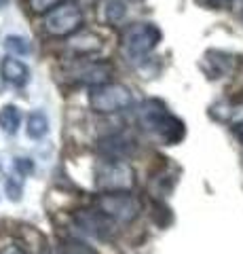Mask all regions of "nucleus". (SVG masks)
<instances>
[{"label": "nucleus", "instance_id": "nucleus-9", "mask_svg": "<svg viewBox=\"0 0 243 254\" xmlns=\"http://www.w3.org/2000/svg\"><path fill=\"white\" fill-rule=\"evenodd\" d=\"M74 220L81 227V231L96 237V240L106 242L114 235V220H110L99 210H78L74 214Z\"/></svg>", "mask_w": 243, "mask_h": 254}, {"label": "nucleus", "instance_id": "nucleus-5", "mask_svg": "<svg viewBox=\"0 0 243 254\" xmlns=\"http://www.w3.org/2000/svg\"><path fill=\"white\" fill-rule=\"evenodd\" d=\"M83 26V11L76 2H64L59 4L57 9H53L45 15V21H43V30L45 34L49 36H57V38H64L78 32Z\"/></svg>", "mask_w": 243, "mask_h": 254}, {"label": "nucleus", "instance_id": "nucleus-14", "mask_svg": "<svg viewBox=\"0 0 243 254\" xmlns=\"http://www.w3.org/2000/svg\"><path fill=\"white\" fill-rule=\"evenodd\" d=\"M19 123H21V113H19L17 106L6 104V106L0 108V129L4 133H9V136L17 133Z\"/></svg>", "mask_w": 243, "mask_h": 254}, {"label": "nucleus", "instance_id": "nucleus-13", "mask_svg": "<svg viewBox=\"0 0 243 254\" xmlns=\"http://www.w3.org/2000/svg\"><path fill=\"white\" fill-rule=\"evenodd\" d=\"M47 131H49V119L43 110H34V113H30L28 117V127H26V133L28 138L32 140H41L47 136Z\"/></svg>", "mask_w": 243, "mask_h": 254}, {"label": "nucleus", "instance_id": "nucleus-21", "mask_svg": "<svg viewBox=\"0 0 243 254\" xmlns=\"http://www.w3.org/2000/svg\"><path fill=\"white\" fill-rule=\"evenodd\" d=\"M0 254H28L26 250L21 248V246H15V244H9V246H4L2 250H0Z\"/></svg>", "mask_w": 243, "mask_h": 254}, {"label": "nucleus", "instance_id": "nucleus-2", "mask_svg": "<svg viewBox=\"0 0 243 254\" xmlns=\"http://www.w3.org/2000/svg\"><path fill=\"white\" fill-rule=\"evenodd\" d=\"M161 38L163 34L159 26L150 21H136L121 32V49L129 62H140L156 49Z\"/></svg>", "mask_w": 243, "mask_h": 254}, {"label": "nucleus", "instance_id": "nucleus-6", "mask_svg": "<svg viewBox=\"0 0 243 254\" xmlns=\"http://www.w3.org/2000/svg\"><path fill=\"white\" fill-rule=\"evenodd\" d=\"M133 170L123 161H101L96 170V185L106 190V193H114V190H127L133 187Z\"/></svg>", "mask_w": 243, "mask_h": 254}, {"label": "nucleus", "instance_id": "nucleus-15", "mask_svg": "<svg viewBox=\"0 0 243 254\" xmlns=\"http://www.w3.org/2000/svg\"><path fill=\"white\" fill-rule=\"evenodd\" d=\"M61 252L64 254H97L89 244L81 242L78 237H68V240H64V244H61Z\"/></svg>", "mask_w": 243, "mask_h": 254}, {"label": "nucleus", "instance_id": "nucleus-4", "mask_svg": "<svg viewBox=\"0 0 243 254\" xmlns=\"http://www.w3.org/2000/svg\"><path fill=\"white\" fill-rule=\"evenodd\" d=\"M97 210L104 212L108 218L114 222H133L140 212H142V203L136 195H131L129 190H114V193H104L97 197Z\"/></svg>", "mask_w": 243, "mask_h": 254}, {"label": "nucleus", "instance_id": "nucleus-8", "mask_svg": "<svg viewBox=\"0 0 243 254\" xmlns=\"http://www.w3.org/2000/svg\"><path fill=\"white\" fill-rule=\"evenodd\" d=\"M241 64V58L235 53L222 51V49H207L201 58V70L205 72L207 78L218 81V78L231 76L233 72H237Z\"/></svg>", "mask_w": 243, "mask_h": 254}, {"label": "nucleus", "instance_id": "nucleus-16", "mask_svg": "<svg viewBox=\"0 0 243 254\" xmlns=\"http://www.w3.org/2000/svg\"><path fill=\"white\" fill-rule=\"evenodd\" d=\"M4 47H6V51L13 53V55H28L32 51V45H30L23 36H6Z\"/></svg>", "mask_w": 243, "mask_h": 254}, {"label": "nucleus", "instance_id": "nucleus-1", "mask_svg": "<svg viewBox=\"0 0 243 254\" xmlns=\"http://www.w3.org/2000/svg\"><path fill=\"white\" fill-rule=\"evenodd\" d=\"M138 121L148 133L159 138L163 144L174 146L186 136V125L182 119L169 113L161 100H144L138 108Z\"/></svg>", "mask_w": 243, "mask_h": 254}, {"label": "nucleus", "instance_id": "nucleus-17", "mask_svg": "<svg viewBox=\"0 0 243 254\" xmlns=\"http://www.w3.org/2000/svg\"><path fill=\"white\" fill-rule=\"evenodd\" d=\"M125 13H127V9H125L123 0H108L106 9H104V15H106L108 23H119L125 17Z\"/></svg>", "mask_w": 243, "mask_h": 254}, {"label": "nucleus", "instance_id": "nucleus-11", "mask_svg": "<svg viewBox=\"0 0 243 254\" xmlns=\"http://www.w3.org/2000/svg\"><path fill=\"white\" fill-rule=\"evenodd\" d=\"M0 76H2V81L6 85L23 87L30 81V68L21 60L15 58V55H6V58L0 62Z\"/></svg>", "mask_w": 243, "mask_h": 254}, {"label": "nucleus", "instance_id": "nucleus-10", "mask_svg": "<svg viewBox=\"0 0 243 254\" xmlns=\"http://www.w3.org/2000/svg\"><path fill=\"white\" fill-rule=\"evenodd\" d=\"M96 150L104 157V161H125L127 157L136 153V142L121 136V133H116V136L112 133V136L101 138Z\"/></svg>", "mask_w": 243, "mask_h": 254}, {"label": "nucleus", "instance_id": "nucleus-22", "mask_svg": "<svg viewBox=\"0 0 243 254\" xmlns=\"http://www.w3.org/2000/svg\"><path fill=\"white\" fill-rule=\"evenodd\" d=\"M233 133H235V136L239 138V142L243 144V119H241V121H237V123L233 125Z\"/></svg>", "mask_w": 243, "mask_h": 254}, {"label": "nucleus", "instance_id": "nucleus-19", "mask_svg": "<svg viewBox=\"0 0 243 254\" xmlns=\"http://www.w3.org/2000/svg\"><path fill=\"white\" fill-rule=\"evenodd\" d=\"M15 170H17L21 176H30V174L34 172L32 159H17V161H15Z\"/></svg>", "mask_w": 243, "mask_h": 254}, {"label": "nucleus", "instance_id": "nucleus-20", "mask_svg": "<svg viewBox=\"0 0 243 254\" xmlns=\"http://www.w3.org/2000/svg\"><path fill=\"white\" fill-rule=\"evenodd\" d=\"M197 2L207 6V9H226V6H231L235 0H197Z\"/></svg>", "mask_w": 243, "mask_h": 254}, {"label": "nucleus", "instance_id": "nucleus-7", "mask_svg": "<svg viewBox=\"0 0 243 254\" xmlns=\"http://www.w3.org/2000/svg\"><path fill=\"white\" fill-rule=\"evenodd\" d=\"M114 74V66L106 60L99 62H78L68 70V78H72L76 85H87V87H99L110 83Z\"/></svg>", "mask_w": 243, "mask_h": 254}, {"label": "nucleus", "instance_id": "nucleus-12", "mask_svg": "<svg viewBox=\"0 0 243 254\" xmlns=\"http://www.w3.org/2000/svg\"><path fill=\"white\" fill-rule=\"evenodd\" d=\"M68 47L72 49L76 55H89V53H96L101 49V41L99 36H96L93 32H81V34H76L74 38H70Z\"/></svg>", "mask_w": 243, "mask_h": 254}, {"label": "nucleus", "instance_id": "nucleus-18", "mask_svg": "<svg viewBox=\"0 0 243 254\" xmlns=\"http://www.w3.org/2000/svg\"><path fill=\"white\" fill-rule=\"evenodd\" d=\"M64 2L66 0H28V6L32 13H49Z\"/></svg>", "mask_w": 243, "mask_h": 254}, {"label": "nucleus", "instance_id": "nucleus-3", "mask_svg": "<svg viewBox=\"0 0 243 254\" xmlns=\"http://www.w3.org/2000/svg\"><path fill=\"white\" fill-rule=\"evenodd\" d=\"M89 104L97 115H116L129 110L136 104L133 91L123 83H106L93 87L89 93Z\"/></svg>", "mask_w": 243, "mask_h": 254}, {"label": "nucleus", "instance_id": "nucleus-23", "mask_svg": "<svg viewBox=\"0 0 243 254\" xmlns=\"http://www.w3.org/2000/svg\"><path fill=\"white\" fill-rule=\"evenodd\" d=\"M241 21H243V9H241Z\"/></svg>", "mask_w": 243, "mask_h": 254}]
</instances>
